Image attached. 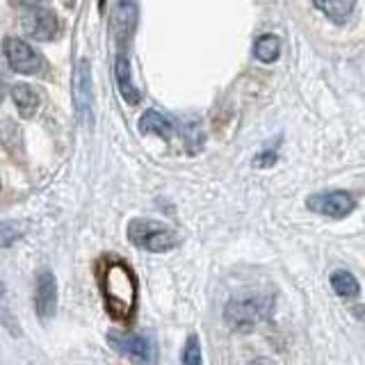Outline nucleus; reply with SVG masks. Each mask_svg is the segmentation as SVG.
Instances as JSON below:
<instances>
[{
  "instance_id": "6",
  "label": "nucleus",
  "mask_w": 365,
  "mask_h": 365,
  "mask_svg": "<svg viewBox=\"0 0 365 365\" xmlns=\"http://www.w3.org/2000/svg\"><path fill=\"white\" fill-rule=\"evenodd\" d=\"M306 206H309L313 212L324 214V217L342 219L356 208V201L347 192H322V195H313L306 199Z\"/></svg>"
},
{
  "instance_id": "20",
  "label": "nucleus",
  "mask_w": 365,
  "mask_h": 365,
  "mask_svg": "<svg viewBox=\"0 0 365 365\" xmlns=\"http://www.w3.org/2000/svg\"><path fill=\"white\" fill-rule=\"evenodd\" d=\"M3 98H5V82H3V78H0V103H3Z\"/></svg>"
},
{
  "instance_id": "11",
  "label": "nucleus",
  "mask_w": 365,
  "mask_h": 365,
  "mask_svg": "<svg viewBox=\"0 0 365 365\" xmlns=\"http://www.w3.org/2000/svg\"><path fill=\"white\" fill-rule=\"evenodd\" d=\"M12 101H14V105H16L21 117H25V119L34 117L39 110V103H41L37 91H34L30 85H23V82L12 87Z\"/></svg>"
},
{
  "instance_id": "5",
  "label": "nucleus",
  "mask_w": 365,
  "mask_h": 365,
  "mask_svg": "<svg viewBox=\"0 0 365 365\" xmlns=\"http://www.w3.org/2000/svg\"><path fill=\"white\" fill-rule=\"evenodd\" d=\"M5 57L7 64H10L12 71L23 76H37L41 71V55L34 51V48L27 44V41L19 39V37H7L5 39Z\"/></svg>"
},
{
  "instance_id": "22",
  "label": "nucleus",
  "mask_w": 365,
  "mask_h": 365,
  "mask_svg": "<svg viewBox=\"0 0 365 365\" xmlns=\"http://www.w3.org/2000/svg\"><path fill=\"white\" fill-rule=\"evenodd\" d=\"M103 7H105V0H101V10H103Z\"/></svg>"
},
{
  "instance_id": "12",
  "label": "nucleus",
  "mask_w": 365,
  "mask_h": 365,
  "mask_svg": "<svg viewBox=\"0 0 365 365\" xmlns=\"http://www.w3.org/2000/svg\"><path fill=\"white\" fill-rule=\"evenodd\" d=\"M140 131L160 135V137H171V133H174V121L169 117H164V114H160L157 110H146L140 117Z\"/></svg>"
},
{
  "instance_id": "3",
  "label": "nucleus",
  "mask_w": 365,
  "mask_h": 365,
  "mask_svg": "<svg viewBox=\"0 0 365 365\" xmlns=\"http://www.w3.org/2000/svg\"><path fill=\"white\" fill-rule=\"evenodd\" d=\"M128 240L137 249L153 254L171 252L178 245V235L155 219H133L128 224Z\"/></svg>"
},
{
  "instance_id": "19",
  "label": "nucleus",
  "mask_w": 365,
  "mask_h": 365,
  "mask_svg": "<svg viewBox=\"0 0 365 365\" xmlns=\"http://www.w3.org/2000/svg\"><path fill=\"white\" fill-rule=\"evenodd\" d=\"M249 365H276V363L269 361V359H256V361H252Z\"/></svg>"
},
{
  "instance_id": "13",
  "label": "nucleus",
  "mask_w": 365,
  "mask_h": 365,
  "mask_svg": "<svg viewBox=\"0 0 365 365\" xmlns=\"http://www.w3.org/2000/svg\"><path fill=\"white\" fill-rule=\"evenodd\" d=\"M313 5L324 14L327 19L335 21V23H345L352 16L356 0H313Z\"/></svg>"
},
{
  "instance_id": "15",
  "label": "nucleus",
  "mask_w": 365,
  "mask_h": 365,
  "mask_svg": "<svg viewBox=\"0 0 365 365\" xmlns=\"http://www.w3.org/2000/svg\"><path fill=\"white\" fill-rule=\"evenodd\" d=\"M278 53H281V41H278L276 34H261L254 44V55L256 60H261L265 64L278 60Z\"/></svg>"
},
{
  "instance_id": "2",
  "label": "nucleus",
  "mask_w": 365,
  "mask_h": 365,
  "mask_svg": "<svg viewBox=\"0 0 365 365\" xmlns=\"http://www.w3.org/2000/svg\"><path fill=\"white\" fill-rule=\"evenodd\" d=\"M269 306H272V299L263 297V295L235 297L226 304L224 320L233 331L249 333V331H254L256 324H258L261 320L267 318Z\"/></svg>"
},
{
  "instance_id": "9",
  "label": "nucleus",
  "mask_w": 365,
  "mask_h": 365,
  "mask_svg": "<svg viewBox=\"0 0 365 365\" xmlns=\"http://www.w3.org/2000/svg\"><path fill=\"white\" fill-rule=\"evenodd\" d=\"M34 309L41 320H51L57 309V283L51 272H41L37 276V292H34Z\"/></svg>"
},
{
  "instance_id": "14",
  "label": "nucleus",
  "mask_w": 365,
  "mask_h": 365,
  "mask_svg": "<svg viewBox=\"0 0 365 365\" xmlns=\"http://www.w3.org/2000/svg\"><path fill=\"white\" fill-rule=\"evenodd\" d=\"M331 288L335 290V295H338L340 299H347V302L361 295L359 281L354 278V274H349V272H345V269H338L331 274Z\"/></svg>"
},
{
  "instance_id": "17",
  "label": "nucleus",
  "mask_w": 365,
  "mask_h": 365,
  "mask_svg": "<svg viewBox=\"0 0 365 365\" xmlns=\"http://www.w3.org/2000/svg\"><path fill=\"white\" fill-rule=\"evenodd\" d=\"M21 235H23V228L16 221H0V247H12Z\"/></svg>"
},
{
  "instance_id": "18",
  "label": "nucleus",
  "mask_w": 365,
  "mask_h": 365,
  "mask_svg": "<svg viewBox=\"0 0 365 365\" xmlns=\"http://www.w3.org/2000/svg\"><path fill=\"white\" fill-rule=\"evenodd\" d=\"M274 162H276V153H274V151H265V153H261V155L254 160L256 167H261V169L272 167V164H274Z\"/></svg>"
},
{
  "instance_id": "8",
  "label": "nucleus",
  "mask_w": 365,
  "mask_h": 365,
  "mask_svg": "<svg viewBox=\"0 0 365 365\" xmlns=\"http://www.w3.org/2000/svg\"><path fill=\"white\" fill-rule=\"evenodd\" d=\"M74 103L85 124H91V69L87 60H80L74 82Z\"/></svg>"
},
{
  "instance_id": "16",
  "label": "nucleus",
  "mask_w": 365,
  "mask_h": 365,
  "mask_svg": "<svg viewBox=\"0 0 365 365\" xmlns=\"http://www.w3.org/2000/svg\"><path fill=\"white\" fill-rule=\"evenodd\" d=\"M183 365H201L203 359H201V345H199V338L197 335H190L188 342H185L183 347Z\"/></svg>"
},
{
  "instance_id": "10",
  "label": "nucleus",
  "mask_w": 365,
  "mask_h": 365,
  "mask_svg": "<svg viewBox=\"0 0 365 365\" xmlns=\"http://www.w3.org/2000/svg\"><path fill=\"white\" fill-rule=\"evenodd\" d=\"M114 78H117V85H119V91L121 96H124L126 103H140V91L135 89L133 85V78H131V60H128V55L124 51L117 53V60H114Z\"/></svg>"
},
{
  "instance_id": "4",
  "label": "nucleus",
  "mask_w": 365,
  "mask_h": 365,
  "mask_svg": "<svg viewBox=\"0 0 365 365\" xmlns=\"http://www.w3.org/2000/svg\"><path fill=\"white\" fill-rule=\"evenodd\" d=\"M110 345L117 349L119 354L128 356L131 361L140 365H155V342L151 335H131V333H110Z\"/></svg>"
},
{
  "instance_id": "1",
  "label": "nucleus",
  "mask_w": 365,
  "mask_h": 365,
  "mask_svg": "<svg viewBox=\"0 0 365 365\" xmlns=\"http://www.w3.org/2000/svg\"><path fill=\"white\" fill-rule=\"evenodd\" d=\"M101 292L112 318L131 320L137 309V278L124 261L110 258L101 272Z\"/></svg>"
},
{
  "instance_id": "21",
  "label": "nucleus",
  "mask_w": 365,
  "mask_h": 365,
  "mask_svg": "<svg viewBox=\"0 0 365 365\" xmlns=\"http://www.w3.org/2000/svg\"><path fill=\"white\" fill-rule=\"evenodd\" d=\"M14 3H34V0H14Z\"/></svg>"
},
{
  "instance_id": "7",
  "label": "nucleus",
  "mask_w": 365,
  "mask_h": 365,
  "mask_svg": "<svg viewBox=\"0 0 365 365\" xmlns=\"http://www.w3.org/2000/svg\"><path fill=\"white\" fill-rule=\"evenodd\" d=\"M23 25H25V32L39 41H51L60 32V21H57L55 12L46 10V7H32L25 14Z\"/></svg>"
}]
</instances>
